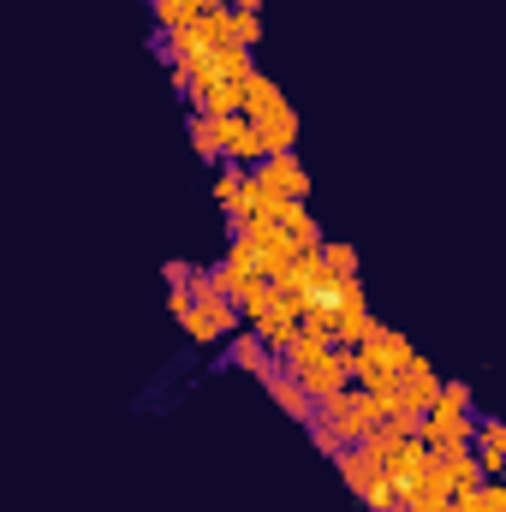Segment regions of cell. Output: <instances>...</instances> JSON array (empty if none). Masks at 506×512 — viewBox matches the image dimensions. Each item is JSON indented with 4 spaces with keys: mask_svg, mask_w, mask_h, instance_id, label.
I'll use <instances>...</instances> for the list:
<instances>
[{
    "mask_svg": "<svg viewBox=\"0 0 506 512\" xmlns=\"http://www.w3.org/2000/svg\"><path fill=\"white\" fill-rule=\"evenodd\" d=\"M262 387H268V399H274V405H280V411H286L292 423H310V417H316V399H310V393L298 387V376H292L286 364H268Z\"/></svg>",
    "mask_w": 506,
    "mask_h": 512,
    "instance_id": "cell-11",
    "label": "cell"
},
{
    "mask_svg": "<svg viewBox=\"0 0 506 512\" xmlns=\"http://www.w3.org/2000/svg\"><path fill=\"white\" fill-rule=\"evenodd\" d=\"M471 429H477V393H471V382H441V393L417 411V441L429 453L471 447Z\"/></svg>",
    "mask_w": 506,
    "mask_h": 512,
    "instance_id": "cell-1",
    "label": "cell"
},
{
    "mask_svg": "<svg viewBox=\"0 0 506 512\" xmlns=\"http://www.w3.org/2000/svg\"><path fill=\"white\" fill-rule=\"evenodd\" d=\"M411 352H417V346H411L405 334H393L387 322H370V328H364V340H358V346H346V376H352V387L387 393L393 376L405 370V358H411Z\"/></svg>",
    "mask_w": 506,
    "mask_h": 512,
    "instance_id": "cell-3",
    "label": "cell"
},
{
    "mask_svg": "<svg viewBox=\"0 0 506 512\" xmlns=\"http://www.w3.org/2000/svg\"><path fill=\"white\" fill-rule=\"evenodd\" d=\"M334 471L346 477V489H352L370 512H399L393 489H387V477H381V465L364 453V447H340V453H334Z\"/></svg>",
    "mask_w": 506,
    "mask_h": 512,
    "instance_id": "cell-6",
    "label": "cell"
},
{
    "mask_svg": "<svg viewBox=\"0 0 506 512\" xmlns=\"http://www.w3.org/2000/svg\"><path fill=\"white\" fill-rule=\"evenodd\" d=\"M215 203H221V215H227V227H239V221H251V191H245V167H215Z\"/></svg>",
    "mask_w": 506,
    "mask_h": 512,
    "instance_id": "cell-13",
    "label": "cell"
},
{
    "mask_svg": "<svg viewBox=\"0 0 506 512\" xmlns=\"http://www.w3.org/2000/svg\"><path fill=\"white\" fill-rule=\"evenodd\" d=\"M370 322H376V316H370V298H364V280H358V286L334 304V346H358Z\"/></svg>",
    "mask_w": 506,
    "mask_h": 512,
    "instance_id": "cell-12",
    "label": "cell"
},
{
    "mask_svg": "<svg viewBox=\"0 0 506 512\" xmlns=\"http://www.w3.org/2000/svg\"><path fill=\"white\" fill-rule=\"evenodd\" d=\"M221 6H233V12H262V0H221Z\"/></svg>",
    "mask_w": 506,
    "mask_h": 512,
    "instance_id": "cell-19",
    "label": "cell"
},
{
    "mask_svg": "<svg viewBox=\"0 0 506 512\" xmlns=\"http://www.w3.org/2000/svg\"><path fill=\"white\" fill-rule=\"evenodd\" d=\"M387 417H399V399H393V387L387 393H370V387H340L334 399H316V423L322 429H334L346 447L352 441H364L376 423H387Z\"/></svg>",
    "mask_w": 506,
    "mask_h": 512,
    "instance_id": "cell-4",
    "label": "cell"
},
{
    "mask_svg": "<svg viewBox=\"0 0 506 512\" xmlns=\"http://www.w3.org/2000/svg\"><path fill=\"white\" fill-rule=\"evenodd\" d=\"M191 274H197L191 262H167V268H161V280H167V286H191Z\"/></svg>",
    "mask_w": 506,
    "mask_h": 512,
    "instance_id": "cell-17",
    "label": "cell"
},
{
    "mask_svg": "<svg viewBox=\"0 0 506 512\" xmlns=\"http://www.w3.org/2000/svg\"><path fill=\"white\" fill-rule=\"evenodd\" d=\"M221 358H227L233 370H245V376H256V382H262V376H268V364H274V352H268V346L256 340L251 328L227 334V340H221Z\"/></svg>",
    "mask_w": 506,
    "mask_h": 512,
    "instance_id": "cell-14",
    "label": "cell"
},
{
    "mask_svg": "<svg viewBox=\"0 0 506 512\" xmlns=\"http://www.w3.org/2000/svg\"><path fill=\"white\" fill-rule=\"evenodd\" d=\"M185 137H191L197 161L221 167V114H185Z\"/></svg>",
    "mask_w": 506,
    "mask_h": 512,
    "instance_id": "cell-15",
    "label": "cell"
},
{
    "mask_svg": "<svg viewBox=\"0 0 506 512\" xmlns=\"http://www.w3.org/2000/svg\"><path fill=\"white\" fill-rule=\"evenodd\" d=\"M435 393H441V370H435L423 352H411V358H405V370L393 376V399H399V411H423Z\"/></svg>",
    "mask_w": 506,
    "mask_h": 512,
    "instance_id": "cell-8",
    "label": "cell"
},
{
    "mask_svg": "<svg viewBox=\"0 0 506 512\" xmlns=\"http://www.w3.org/2000/svg\"><path fill=\"white\" fill-rule=\"evenodd\" d=\"M167 310H173V322L191 310V286H167Z\"/></svg>",
    "mask_w": 506,
    "mask_h": 512,
    "instance_id": "cell-18",
    "label": "cell"
},
{
    "mask_svg": "<svg viewBox=\"0 0 506 512\" xmlns=\"http://www.w3.org/2000/svg\"><path fill=\"white\" fill-rule=\"evenodd\" d=\"M298 322H304V304H298L292 292H280V286H274V304H268L262 316H251L245 328H251V334L262 340V346H268V352H280V346H292Z\"/></svg>",
    "mask_w": 506,
    "mask_h": 512,
    "instance_id": "cell-7",
    "label": "cell"
},
{
    "mask_svg": "<svg viewBox=\"0 0 506 512\" xmlns=\"http://www.w3.org/2000/svg\"><path fill=\"white\" fill-rule=\"evenodd\" d=\"M316 256H322L334 274H358V251H352V245H340V239H322V245H316Z\"/></svg>",
    "mask_w": 506,
    "mask_h": 512,
    "instance_id": "cell-16",
    "label": "cell"
},
{
    "mask_svg": "<svg viewBox=\"0 0 506 512\" xmlns=\"http://www.w3.org/2000/svg\"><path fill=\"white\" fill-rule=\"evenodd\" d=\"M471 459H477L483 483H501V471H506V423H495V417H483V411H477V429H471Z\"/></svg>",
    "mask_w": 506,
    "mask_h": 512,
    "instance_id": "cell-9",
    "label": "cell"
},
{
    "mask_svg": "<svg viewBox=\"0 0 506 512\" xmlns=\"http://www.w3.org/2000/svg\"><path fill=\"white\" fill-rule=\"evenodd\" d=\"M245 191H251L256 215H274L280 203H310V173L298 155H262L256 167H245Z\"/></svg>",
    "mask_w": 506,
    "mask_h": 512,
    "instance_id": "cell-5",
    "label": "cell"
},
{
    "mask_svg": "<svg viewBox=\"0 0 506 512\" xmlns=\"http://www.w3.org/2000/svg\"><path fill=\"white\" fill-rule=\"evenodd\" d=\"M268 149H262V137L251 131L245 114H221V161L227 167H256Z\"/></svg>",
    "mask_w": 506,
    "mask_h": 512,
    "instance_id": "cell-10",
    "label": "cell"
},
{
    "mask_svg": "<svg viewBox=\"0 0 506 512\" xmlns=\"http://www.w3.org/2000/svg\"><path fill=\"white\" fill-rule=\"evenodd\" d=\"M239 114L251 120V131L262 137L268 155H292V149H298V114H292V102L280 96V84H274L262 66L245 78V108H239Z\"/></svg>",
    "mask_w": 506,
    "mask_h": 512,
    "instance_id": "cell-2",
    "label": "cell"
}]
</instances>
